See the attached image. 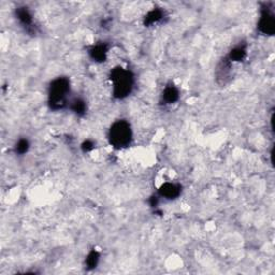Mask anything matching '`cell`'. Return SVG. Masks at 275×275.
Segmentation results:
<instances>
[{"instance_id": "cell-1", "label": "cell", "mask_w": 275, "mask_h": 275, "mask_svg": "<svg viewBox=\"0 0 275 275\" xmlns=\"http://www.w3.org/2000/svg\"><path fill=\"white\" fill-rule=\"evenodd\" d=\"M70 92L71 86L68 77H57L51 83L49 87V93H47L49 106L54 111H59L69 105Z\"/></svg>"}, {"instance_id": "cell-2", "label": "cell", "mask_w": 275, "mask_h": 275, "mask_svg": "<svg viewBox=\"0 0 275 275\" xmlns=\"http://www.w3.org/2000/svg\"><path fill=\"white\" fill-rule=\"evenodd\" d=\"M110 80L113 84V96L117 99L128 97L134 88V74L131 71L121 66L113 68L110 72Z\"/></svg>"}, {"instance_id": "cell-3", "label": "cell", "mask_w": 275, "mask_h": 275, "mask_svg": "<svg viewBox=\"0 0 275 275\" xmlns=\"http://www.w3.org/2000/svg\"><path fill=\"white\" fill-rule=\"evenodd\" d=\"M107 137L113 147L117 149L128 147L133 141V130H131L130 124L125 119L116 121L112 124Z\"/></svg>"}, {"instance_id": "cell-4", "label": "cell", "mask_w": 275, "mask_h": 275, "mask_svg": "<svg viewBox=\"0 0 275 275\" xmlns=\"http://www.w3.org/2000/svg\"><path fill=\"white\" fill-rule=\"evenodd\" d=\"M258 29L262 34L273 35L275 33V15L268 4L264 5L260 12Z\"/></svg>"}, {"instance_id": "cell-5", "label": "cell", "mask_w": 275, "mask_h": 275, "mask_svg": "<svg viewBox=\"0 0 275 275\" xmlns=\"http://www.w3.org/2000/svg\"><path fill=\"white\" fill-rule=\"evenodd\" d=\"M16 20L28 34H35V26H34V16L27 7H19L15 9Z\"/></svg>"}, {"instance_id": "cell-6", "label": "cell", "mask_w": 275, "mask_h": 275, "mask_svg": "<svg viewBox=\"0 0 275 275\" xmlns=\"http://www.w3.org/2000/svg\"><path fill=\"white\" fill-rule=\"evenodd\" d=\"M182 193V186L176 183H164L158 189V195L165 199H176Z\"/></svg>"}, {"instance_id": "cell-7", "label": "cell", "mask_w": 275, "mask_h": 275, "mask_svg": "<svg viewBox=\"0 0 275 275\" xmlns=\"http://www.w3.org/2000/svg\"><path fill=\"white\" fill-rule=\"evenodd\" d=\"M231 67L232 63L227 57L220 61L216 70V76L219 84H226L227 82H229L231 77Z\"/></svg>"}, {"instance_id": "cell-8", "label": "cell", "mask_w": 275, "mask_h": 275, "mask_svg": "<svg viewBox=\"0 0 275 275\" xmlns=\"http://www.w3.org/2000/svg\"><path fill=\"white\" fill-rule=\"evenodd\" d=\"M107 52H109V45L104 42H100L93 45L88 51L89 57H91L96 63H104L107 57Z\"/></svg>"}, {"instance_id": "cell-9", "label": "cell", "mask_w": 275, "mask_h": 275, "mask_svg": "<svg viewBox=\"0 0 275 275\" xmlns=\"http://www.w3.org/2000/svg\"><path fill=\"white\" fill-rule=\"evenodd\" d=\"M161 99H163L165 104L175 103L180 99V91H178V88L175 85L168 84L164 89Z\"/></svg>"}, {"instance_id": "cell-10", "label": "cell", "mask_w": 275, "mask_h": 275, "mask_svg": "<svg viewBox=\"0 0 275 275\" xmlns=\"http://www.w3.org/2000/svg\"><path fill=\"white\" fill-rule=\"evenodd\" d=\"M247 56V46L246 44H239L233 47L229 52L227 58L229 59L231 63H241L244 62V59Z\"/></svg>"}, {"instance_id": "cell-11", "label": "cell", "mask_w": 275, "mask_h": 275, "mask_svg": "<svg viewBox=\"0 0 275 275\" xmlns=\"http://www.w3.org/2000/svg\"><path fill=\"white\" fill-rule=\"evenodd\" d=\"M165 19V11L161 10L160 8L153 9L152 11H149L148 13L144 17V25L146 27L153 26L155 24H157L161 22Z\"/></svg>"}, {"instance_id": "cell-12", "label": "cell", "mask_w": 275, "mask_h": 275, "mask_svg": "<svg viewBox=\"0 0 275 275\" xmlns=\"http://www.w3.org/2000/svg\"><path fill=\"white\" fill-rule=\"evenodd\" d=\"M70 109L72 112H74L77 116H83L85 115L86 110H87V105L86 103L82 98H75L72 101L69 103Z\"/></svg>"}, {"instance_id": "cell-13", "label": "cell", "mask_w": 275, "mask_h": 275, "mask_svg": "<svg viewBox=\"0 0 275 275\" xmlns=\"http://www.w3.org/2000/svg\"><path fill=\"white\" fill-rule=\"evenodd\" d=\"M99 259H100V254L97 252V250H95V249L91 250V252L88 253V255L86 257V260H85V265H86L87 269H89V270L95 269L98 266Z\"/></svg>"}, {"instance_id": "cell-14", "label": "cell", "mask_w": 275, "mask_h": 275, "mask_svg": "<svg viewBox=\"0 0 275 275\" xmlns=\"http://www.w3.org/2000/svg\"><path fill=\"white\" fill-rule=\"evenodd\" d=\"M29 147H31L29 141L27 139H25V138H22V139L17 141V143L15 144L14 151L17 155H25L28 152Z\"/></svg>"}, {"instance_id": "cell-15", "label": "cell", "mask_w": 275, "mask_h": 275, "mask_svg": "<svg viewBox=\"0 0 275 275\" xmlns=\"http://www.w3.org/2000/svg\"><path fill=\"white\" fill-rule=\"evenodd\" d=\"M94 146H95V144H94V142L92 140H86V141L83 142V144H82L81 147H82V151L83 152L88 153V152L93 151Z\"/></svg>"}, {"instance_id": "cell-16", "label": "cell", "mask_w": 275, "mask_h": 275, "mask_svg": "<svg viewBox=\"0 0 275 275\" xmlns=\"http://www.w3.org/2000/svg\"><path fill=\"white\" fill-rule=\"evenodd\" d=\"M158 197L157 196H153L151 197V199H149V205H151L152 207H156L158 206Z\"/></svg>"}]
</instances>
